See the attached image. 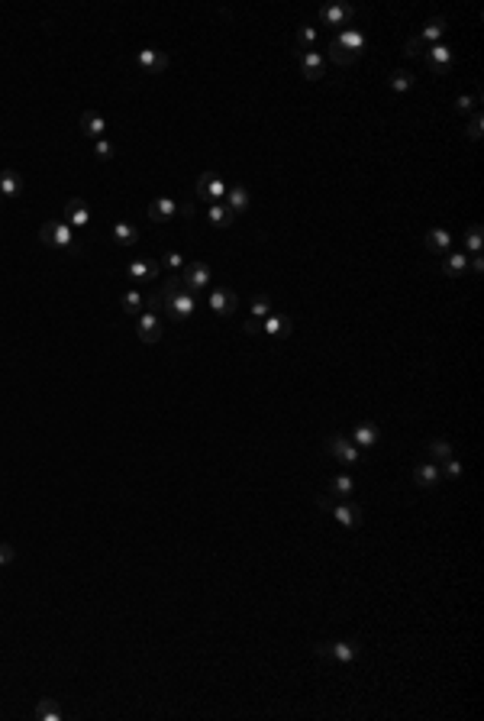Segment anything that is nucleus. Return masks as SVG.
I'll list each match as a JSON object with an SVG mask.
<instances>
[{"label": "nucleus", "mask_w": 484, "mask_h": 721, "mask_svg": "<svg viewBox=\"0 0 484 721\" xmlns=\"http://www.w3.org/2000/svg\"><path fill=\"white\" fill-rule=\"evenodd\" d=\"M368 49V36L362 30H356V26H346V30H336V36L329 39L327 52L329 59L336 62L339 68H349V65H356V59H362Z\"/></svg>", "instance_id": "1"}, {"label": "nucleus", "mask_w": 484, "mask_h": 721, "mask_svg": "<svg viewBox=\"0 0 484 721\" xmlns=\"http://www.w3.org/2000/svg\"><path fill=\"white\" fill-rule=\"evenodd\" d=\"M39 243L49 246V250H61V252H75L78 250V240H75V230H71L65 221H46L39 227Z\"/></svg>", "instance_id": "2"}, {"label": "nucleus", "mask_w": 484, "mask_h": 721, "mask_svg": "<svg viewBox=\"0 0 484 721\" xmlns=\"http://www.w3.org/2000/svg\"><path fill=\"white\" fill-rule=\"evenodd\" d=\"M316 657H327L333 663H356L362 657V644L358 641H327V644H313Z\"/></svg>", "instance_id": "3"}, {"label": "nucleus", "mask_w": 484, "mask_h": 721, "mask_svg": "<svg viewBox=\"0 0 484 721\" xmlns=\"http://www.w3.org/2000/svg\"><path fill=\"white\" fill-rule=\"evenodd\" d=\"M327 453L342 466H358L362 462V450L349 440L346 433H329L327 437Z\"/></svg>", "instance_id": "4"}, {"label": "nucleus", "mask_w": 484, "mask_h": 721, "mask_svg": "<svg viewBox=\"0 0 484 721\" xmlns=\"http://www.w3.org/2000/svg\"><path fill=\"white\" fill-rule=\"evenodd\" d=\"M226 181L220 178L217 171H200L197 175V185H194V191H197L200 200H207V204H223V198H226Z\"/></svg>", "instance_id": "5"}, {"label": "nucleus", "mask_w": 484, "mask_h": 721, "mask_svg": "<svg viewBox=\"0 0 484 721\" xmlns=\"http://www.w3.org/2000/svg\"><path fill=\"white\" fill-rule=\"evenodd\" d=\"M329 514H333V518H336V524H342V527H349V531H358V527H362V521H365V518H362V505H356V501H329Z\"/></svg>", "instance_id": "6"}, {"label": "nucleus", "mask_w": 484, "mask_h": 721, "mask_svg": "<svg viewBox=\"0 0 484 721\" xmlns=\"http://www.w3.org/2000/svg\"><path fill=\"white\" fill-rule=\"evenodd\" d=\"M358 17V7H352V3H327V7H320V23H327V26H333V30H346V26H352V20Z\"/></svg>", "instance_id": "7"}, {"label": "nucleus", "mask_w": 484, "mask_h": 721, "mask_svg": "<svg viewBox=\"0 0 484 721\" xmlns=\"http://www.w3.org/2000/svg\"><path fill=\"white\" fill-rule=\"evenodd\" d=\"M61 221L68 223L71 230H84L90 223V207L84 198H68L65 207H61Z\"/></svg>", "instance_id": "8"}, {"label": "nucleus", "mask_w": 484, "mask_h": 721, "mask_svg": "<svg viewBox=\"0 0 484 721\" xmlns=\"http://www.w3.org/2000/svg\"><path fill=\"white\" fill-rule=\"evenodd\" d=\"M452 59H455V52L445 42H436V46L426 49V68L433 71V75H439V78L452 71Z\"/></svg>", "instance_id": "9"}, {"label": "nucleus", "mask_w": 484, "mask_h": 721, "mask_svg": "<svg viewBox=\"0 0 484 721\" xmlns=\"http://www.w3.org/2000/svg\"><path fill=\"white\" fill-rule=\"evenodd\" d=\"M178 275H181V285H184L188 291H194V294L210 285V265L207 262H188Z\"/></svg>", "instance_id": "10"}, {"label": "nucleus", "mask_w": 484, "mask_h": 721, "mask_svg": "<svg viewBox=\"0 0 484 721\" xmlns=\"http://www.w3.org/2000/svg\"><path fill=\"white\" fill-rule=\"evenodd\" d=\"M207 304L217 317H233L236 308H239V298H236V291L233 288H213L207 294Z\"/></svg>", "instance_id": "11"}, {"label": "nucleus", "mask_w": 484, "mask_h": 721, "mask_svg": "<svg viewBox=\"0 0 484 721\" xmlns=\"http://www.w3.org/2000/svg\"><path fill=\"white\" fill-rule=\"evenodd\" d=\"M136 337L146 346H152V343H158L162 340V321H158V314L155 311H142L139 314V321H136Z\"/></svg>", "instance_id": "12"}, {"label": "nucleus", "mask_w": 484, "mask_h": 721, "mask_svg": "<svg viewBox=\"0 0 484 721\" xmlns=\"http://www.w3.org/2000/svg\"><path fill=\"white\" fill-rule=\"evenodd\" d=\"M349 440L356 443L358 450H371V447H378V440H381V431H378L375 421H358L356 427H352V433H349Z\"/></svg>", "instance_id": "13"}, {"label": "nucleus", "mask_w": 484, "mask_h": 721, "mask_svg": "<svg viewBox=\"0 0 484 721\" xmlns=\"http://www.w3.org/2000/svg\"><path fill=\"white\" fill-rule=\"evenodd\" d=\"M414 485H420V489H436L439 485V479H443V472H439V462H433V460H423V462H416L414 466Z\"/></svg>", "instance_id": "14"}, {"label": "nucleus", "mask_w": 484, "mask_h": 721, "mask_svg": "<svg viewBox=\"0 0 484 721\" xmlns=\"http://www.w3.org/2000/svg\"><path fill=\"white\" fill-rule=\"evenodd\" d=\"M300 75H304L307 81H320L323 75H327V59H323V52H300Z\"/></svg>", "instance_id": "15"}, {"label": "nucleus", "mask_w": 484, "mask_h": 721, "mask_svg": "<svg viewBox=\"0 0 484 721\" xmlns=\"http://www.w3.org/2000/svg\"><path fill=\"white\" fill-rule=\"evenodd\" d=\"M291 330H294V321H291L287 314H275V311H271L265 321H262V333H265V337H275V340H287Z\"/></svg>", "instance_id": "16"}, {"label": "nucleus", "mask_w": 484, "mask_h": 721, "mask_svg": "<svg viewBox=\"0 0 484 721\" xmlns=\"http://www.w3.org/2000/svg\"><path fill=\"white\" fill-rule=\"evenodd\" d=\"M175 214H178V200L168 198V194H158V198L148 204V221L152 223H168Z\"/></svg>", "instance_id": "17"}, {"label": "nucleus", "mask_w": 484, "mask_h": 721, "mask_svg": "<svg viewBox=\"0 0 484 721\" xmlns=\"http://www.w3.org/2000/svg\"><path fill=\"white\" fill-rule=\"evenodd\" d=\"M158 272H162V262L158 259H136L126 265L129 281H155Z\"/></svg>", "instance_id": "18"}, {"label": "nucleus", "mask_w": 484, "mask_h": 721, "mask_svg": "<svg viewBox=\"0 0 484 721\" xmlns=\"http://www.w3.org/2000/svg\"><path fill=\"white\" fill-rule=\"evenodd\" d=\"M223 204L233 211V217H239V214H246L252 207V191L246 185H233V188H226V200Z\"/></svg>", "instance_id": "19"}, {"label": "nucleus", "mask_w": 484, "mask_h": 721, "mask_svg": "<svg viewBox=\"0 0 484 721\" xmlns=\"http://www.w3.org/2000/svg\"><path fill=\"white\" fill-rule=\"evenodd\" d=\"M327 495L329 498H336V501L352 498V495H356V479L346 476V472H336V476L327 482Z\"/></svg>", "instance_id": "20"}, {"label": "nucleus", "mask_w": 484, "mask_h": 721, "mask_svg": "<svg viewBox=\"0 0 484 721\" xmlns=\"http://www.w3.org/2000/svg\"><path fill=\"white\" fill-rule=\"evenodd\" d=\"M136 65L142 71H165V68H168V52H162V49H139L136 52Z\"/></svg>", "instance_id": "21"}, {"label": "nucleus", "mask_w": 484, "mask_h": 721, "mask_svg": "<svg viewBox=\"0 0 484 721\" xmlns=\"http://www.w3.org/2000/svg\"><path fill=\"white\" fill-rule=\"evenodd\" d=\"M443 36H445V17H429V20L423 23V30L416 32V39L423 42L426 49L436 46V42H443Z\"/></svg>", "instance_id": "22"}, {"label": "nucleus", "mask_w": 484, "mask_h": 721, "mask_svg": "<svg viewBox=\"0 0 484 721\" xmlns=\"http://www.w3.org/2000/svg\"><path fill=\"white\" fill-rule=\"evenodd\" d=\"M20 191H23L20 171H13V169L0 171V200H17L20 198Z\"/></svg>", "instance_id": "23"}, {"label": "nucleus", "mask_w": 484, "mask_h": 721, "mask_svg": "<svg viewBox=\"0 0 484 721\" xmlns=\"http://www.w3.org/2000/svg\"><path fill=\"white\" fill-rule=\"evenodd\" d=\"M449 246H452V233L443 230V227H433V230L426 233V250L433 252V256H439L443 259L445 252H449Z\"/></svg>", "instance_id": "24"}, {"label": "nucleus", "mask_w": 484, "mask_h": 721, "mask_svg": "<svg viewBox=\"0 0 484 721\" xmlns=\"http://www.w3.org/2000/svg\"><path fill=\"white\" fill-rule=\"evenodd\" d=\"M439 269H443L445 279H458V275L468 272V256H465V252H445L443 262H439Z\"/></svg>", "instance_id": "25"}, {"label": "nucleus", "mask_w": 484, "mask_h": 721, "mask_svg": "<svg viewBox=\"0 0 484 721\" xmlns=\"http://www.w3.org/2000/svg\"><path fill=\"white\" fill-rule=\"evenodd\" d=\"M81 130H84V136L104 140V133H107V120H104V113H97V111H84V113H81Z\"/></svg>", "instance_id": "26"}, {"label": "nucleus", "mask_w": 484, "mask_h": 721, "mask_svg": "<svg viewBox=\"0 0 484 721\" xmlns=\"http://www.w3.org/2000/svg\"><path fill=\"white\" fill-rule=\"evenodd\" d=\"M207 223L213 230H226L229 223H233V211H229L226 204H207Z\"/></svg>", "instance_id": "27"}, {"label": "nucleus", "mask_w": 484, "mask_h": 721, "mask_svg": "<svg viewBox=\"0 0 484 721\" xmlns=\"http://www.w3.org/2000/svg\"><path fill=\"white\" fill-rule=\"evenodd\" d=\"M414 84H416L414 71H407V68L391 71V78H387V88L394 91V94H407V91H414Z\"/></svg>", "instance_id": "28"}, {"label": "nucleus", "mask_w": 484, "mask_h": 721, "mask_svg": "<svg viewBox=\"0 0 484 721\" xmlns=\"http://www.w3.org/2000/svg\"><path fill=\"white\" fill-rule=\"evenodd\" d=\"M113 243H117V246H136V243H139V230L133 227V223H126V221L113 223Z\"/></svg>", "instance_id": "29"}, {"label": "nucleus", "mask_w": 484, "mask_h": 721, "mask_svg": "<svg viewBox=\"0 0 484 721\" xmlns=\"http://www.w3.org/2000/svg\"><path fill=\"white\" fill-rule=\"evenodd\" d=\"M481 246H484L481 223H472V227H468V233H465V256H481Z\"/></svg>", "instance_id": "30"}, {"label": "nucleus", "mask_w": 484, "mask_h": 721, "mask_svg": "<svg viewBox=\"0 0 484 721\" xmlns=\"http://www.w3.org/2000/svg\"><path fill=\"white\" fill-rule=\"evenodd\" d=\"M119 308H123L126 314H142V308H146V298H142L136 288H129V291H123V298H119Z\"/></svg>", "instance_id": "31"}, {"label": "nucleus", "mask_w": 484, "mask_h": 721, "mask_svg": "<svg viewBox=\"0 0 484 721\" xmlns=\"http://www.w3.org/2000/svg\"><path fill=\"white\" fill-rule=\"evenodd\" d=\"M478 104H481V91H474V94H462V97L455 100V113H478Z\"/></svg>", "instance_id": "32"}, {"label": "nucleus", "mask_w": 484, "mask_h": 721, "mask_svg": "<svg viewBox=\"0 0 484 721\" xmlns=\"http://www.w3.org/2000/svg\"><path fill=\"white\" fill-rule=\"evenodd\" d=\"M36 718L39 721H61V711H59V705H55V699H42L39 705H36Z\"/></svg>", "instance_id": "33"}, {"label": "nucleus", "mask_w": 484, "mask_h": 721, "mask_svg": "<svg viewBox=\"0 0 484 721\" xmlns=\"http://www.w3.org/2000/svg\"><path fill=\"white\" fill-rule=\"evenodd\" d=\"M426 450H429V460H433V462H445L449 456H452V443H449V440H429Z\"/></svg>", "instance_id": "34"}, {"label": "nucleus", "mask_w": 484, "mask_h": 721, "mask_svg": "<svg viewBox=\"0 0 484 721\" xmlns=\"http://www.w3.org/2000/svg\"><path fill=\"white\" fill-rule=\"evenodd\" d=\"M249 314H252V321L262 324L268 314H271V298H268V294H258V298L252 301V311H249Z\"/></svg>", "instance_id": "35"}, {"label": "nucleus", "mask_w": 484, "mask_h": 721, "mask_svg": "<svg viewBox=\"0 0 484 721\" xmlns=\"http://www.w3.org/2000/svg\"><path fill=\"white\" fill-rule=\"evenodd\" d=\"M313 42H316V30H313V26H300V30H297V49H300V52H310V49H313Z\"/></svg>", "instance_id": "36"}, {"label": "nucleus", "mask_w": 484, "mask_h": 721, "mask_svg": "<svg viewBox=\"0 0 484 721\" xmlns=\"http://www.w3.org/2000/svg\"><path fill=\"white\" fill-rule=\"evenodd\" d=\"M439 472H443L445 479H462V472H465V466L455 456H449L445 462H439Z\"/></svg>", "instance_id": "37"}, {"label": "nucleus", "mask_w": 484, "mask_h": 721, "mask_svg": "<svg viewBox=\"0 0 484 721\" xmlns=\"http://www.w3.org/2000/svg\"><path fill=\"white\" fill-rule=\"evenodd\" d=\"M162 265H165V269H171V272H181L184 269V265H188V262H184V256H181V252H165V256H162Z\"/></svg>", "instance_id": "38"}, {"label": "nucleus", "mask_w": 484, "mask_h": 721, "mask_svg": "<svg viewBox=\"0 0 484 721\" xmlns=\"http://www.w3.org/2000/svg\"><path fill=\"white\" fill-rule=\"evenodd\" d=\"M481 130H484V117H481V111H478V113H472V120H468V140L478 142L481 140Z\"/></svg>", "instance_id": "39"}, {"label": "nucleus", "mask_w": 484, "mask_h": 721, "mask_svg": "<svg viewBox=\"0 0 484 721\" xmlns=\"http://www.w3.org/2000/svg\"><path fill=\"white\" fill-rule=\"evenodd\" d=\"M94 156H97L100 162H107V159H113V142L104 136V140H97L94 142Z\"/></svg>", "instance_id": "40"}, {"label": "nucleus", "mask_w": 484, "mask_h": 721, "mask_svg": "<svg viewBox=\"0 0 484 721\" xmlns=\"http://www.w3.org/2000/svg\"><path fill=\"white\" fill-rule=\"evenodd\" d=\"M404 55L407 59H416V55H426V46L420 39H416V36H410V39L404 42Z\"/></svg>", "instance_id": "41"}, {"label": "nucleus", "mask_w": 484, "mask_h": 721, "mask_svg": "<svg viewBox=\"0 0 484 721\" xmlns=\"http://www.w3.org/2000/svg\"><path fill=\"white\" fill-rule=\"evenodd\" d=\"M13 560V547L10 543H0V566H7Z\"/></svg>", "instance_id": "42"}, {"label": "nucleus", "mask_w": 484, "mask_h": 721, "mask_svg": "<svg viewBox=\"0 0 484 721\" xmlns=\"http://www.w3.org/2000/svg\"><path fill=\"white\" fill-rule=\"evenodd\" d=\"M468 269L481 275V272H484V256H468Z\"/></svg>", "instance_id": "43"}, {"label": "nucleus", "mask_w": 484, "mask_h": 721, "mask_svg": "<svg viewBox=\"0 0 484 721\" xmlns=\"http://www.w3.org/2000/svg\"><path fill=\"white\" fill-rule=\"evenodd\" d=\"M242 330H246V333H262V324H258V321H252V317H249V321L242 324Z\"/></svg>", "instance_id": "44"}, {"label": "nucleus", "mask_w": 484, "mask_h": 721, "mask_svg": "<svg viewBox=\"0 0 484 721\" xmlns=\"http://www.w3.org/2000/svg\"><path fill=\"white\" fill-rule=\"evenodd\" d=\"M0 570H3V566H0Z\"/></svg>", "instance_id": "45"}]
</instances>
